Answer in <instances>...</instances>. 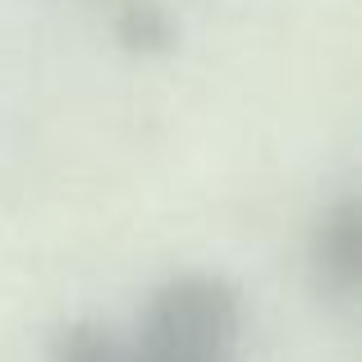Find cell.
<instances>
[{"instance_id": "2", "label": "cell", "mask_w": 362, "mask_h": 362, "mask_svg": "<svg viewBox=\"0 0 362 362\" xmlns=\"http://www.w3.org/2000/svg\"><path fill=\"white\" fill-rule=\"evenodd\" d=\"M312 271L317 284L335 298H354L362 275V211L354 197L335 202L312 230Z\"/></svg>"}, {"instance_id": "3", "label": "cell", "mask_w": 362, "mask_h": 362, "mask_svg": "<svg viewBox=\"0 0 362 362\" xmlns=\"http://www.w3.org/2000/svg\"><path fill=\"white\" fill-rule=\"evenodd\" d=\"M51 362H129V344H119L106 326H64L51 344Z\"/></svg>"}, {"instance_id": "1", "label": "cell", "mask_w": 362, "mask_h": 362, "mask_svg": "<svg viewBox=\"0 0 362 362\" xmlns=\"http://www.w3.org/2000/svg\"><path fill=\"white\" fill-rule=\"evenodd\" d=\"M239 293L216 275H179L151 293L129 362H234Z\"/></svg>"}]
</instances>
